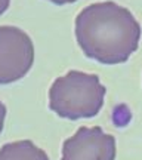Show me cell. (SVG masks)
<instances>
[{"instance_id": "cell-6", "label": "cell", "mask_w": 142, "mask_h": 160, "mask_svg": "<svg viewBox=\"0 0 142 160\" xmlns=\"http://www.w3.org/2000/svg\"><path fill=\"white\" fill-rule=\"evenodd\" d=\"M5 119H6V105L0 101V133H2L3 126H5Z\"/></svg>"}, {"instance_id": "cell-4", "label": "cell", "mask_w": 142, "mask_h": 160, "mask_svg": "<svg viewBox=\"0 0 142 160\" xmlns=\"http://www.w3.org/2000/svg\"><path fill=\"white\" fill-rule=\"evenodd\" d=\"M61 160H115V138L99 126H81L64 141Z\"/></svg>"}, {"instance_id": "cell-2", "label": "cell", "mask_w": 142, "mask_h": 160, "mask_svg": "<svg viewBox=\"0 0 142 160\" xmlns=\"http://www.w3.org/2000/svg\"><path fill=\"white\" fill-rule=\"evenodd\" d=\"M105 92L107 89L96 74L71 70L52 83L49 108L70 120L95 117L102 108Z\"/></svg>"}, {"instance_id": "cell-1", "label": "cell", "mask_w": 142, "mask_h": 160, "mask_svg": "<svg viewBox=\"0 0 142 160\" xmlns=\"http://www.w3.org/2000/svg\"><path fill=\"white\" fill-rule=\"evenodd\" d=\"M76 39L87 58L114 65L126 62L138 49L141 25L125 6L98 2L76 17Z\"/></svg>"}, {"instance_id": "cell-3", "label": "cell", "mask_w": 142, "mask_h": 160, "mask_svg": "<svg viewBox=\"0 0 142 160\" xmlns=\"http://www.w3.org/2000/svg\"><path fill=\"white\" fill-rule=\"evenodd\" d=\"M34 62L30 36L13 25H0V85L21 80Z\"/></svg>"}, {"instance_id": "cell-5", "label": "cell", "mask_w": 142, "mask_h": 160, "mask_svg": "<svg viewBox=\"0 0 142 160\" xmlns=\"http://www.w3.org/2000/svg\"><path fill=\"white\" fill-rule=\"evenodd\" d=\"M0 160H49V157L33 141L22 139L5 144L0 148Z\"/></svg>"}, {"instance_id": "cell-8", "label": "cell", "mask_w": 142, "mask_h": 160, "mask_svg": "<svg viewBox=\"0 0 142 160\" xmlns=\"http://www.w3.org/2000/svg\"><path fill=\"white\" fill-rule=\"evenodd\" d=\"M52 3H55V5H68V3H74V2H77V0H49Z\"/></svg>"}, {"instance_id": "cell-7", "label": "cell", "mask_w": 142, "mask_h": 160, "mask_svg": "<svg viewBox=\"0 0 142 160\" xmlns=\"http://www.w3.org/2000/svg\"><path fill=\"white\" fill-rule=\"evenodd\" d=\"M11 5V0H0V15H3Z\"/></svg>"}]
</instances>
